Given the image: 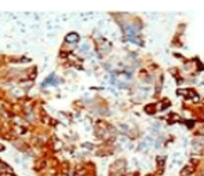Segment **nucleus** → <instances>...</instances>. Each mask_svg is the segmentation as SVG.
I'll return each instance as SVG.
<instances>
[{"label":"nucleus","instance_id":"f03ea898","mask_svg":"<svg viewBox=\"0 0 204 176\" xmlns=\"http://www.w3.org/2000/svg\"><path fill=\"white\" fill-rule=\"evenodd\" d=\"M8 176H15V175H8Z\"/></svg>","mask_w":204,"mask_h":176},{"label":"nucleus","instance_id":"f257e3e1","mask_svg":"<svg viewBox=\"0 0 204 176\" xmlns=\"http://www.w3.org/2000/svg\"><path fill=\"white\" fill-rule=\"evenodd\" d=\"M77 40H79L77 33H70V35L66 36V41H68V43H77Z\"/></svg>","mask_w":204,"mask_h":176}]
</instances>
